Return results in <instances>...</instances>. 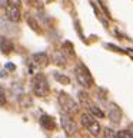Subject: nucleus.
<instances>
[{
  "instance_id": "nucleus-1",
  "label": "nucleus",
  "mask_w": 133,
  "mask_h": 138,
  "mask_svg": "<svg viewBox=\"0 0 133 138\" xmlns=\"http://www.w3.org/2000/svg\"><path fill=\"white\" fill-rule=\"evenodd\" d=\"M31 89H33V94L36 96H39V98H44V96L49 95L50 86L43 73H37V75L33 76V79H31Z\"/></svg>"
},
{
  "instance_id": "nucleus-2",
  "label": "nucleus",
  "mask_w": 133,
  "mask_h": 138,
  "mask_svg": "<svg viewBox=\"0 0 133 138\" xmlns=\"http://www.w3.org/2000/svg\"><path fill=\"white\" fill-rule=\"evenodd\" d=\"M57 101H59V105H60V108H62V111L64 114H67V115H75V114H77L79 105H77V102L69 94L60 92L57 96Z\"/></svg>"
},
{
  "instance_id": "nucleus-3",
  "label": "nucleus",
  "mask_w": 133,
  "mask_h": 138,
  "mask_svg": "<svg viewBox=\"0 0 133 138\" xmlns=\"http://www.w3.org/2000/svg\"><path fill=\"white\" fill-rule=\"evenodd\" d=\"M80 122H82V125H83L93 137H99L102 127H100V124H99L97 121L94 120V116L92 115L90 112H83V114L80 115Z\"/></svg>"
},
{
  "instance_id": "nucleus-4",
  "label": "nucleus",
  "mask_w": 133,
  "mask_h": 138,
  "mask_svg": "<svg viewBox=\"0 0 133 138\" xmlns=\"http://www.w3.org/2000/svg\"><path fill=\"white\" fill-rule=\"evenodd\" d=\"M75 75H76V79L79 82L83 88H90L93 86V76L90 75L89 69L84 65H77L75 68Z\"/></svg>"
},
{
  "instance_id": "nucleus-5",
  "label": "nucleus",
  "mask_w": 133,
  "mask_h": 138,
  "mask_svg": "<svg viewBox=\"0 0 133 138\" xmlns=\"http://www.w3.org/2000/svg\"><path fill=\"white\" fill-rule=\"evenodd\" d=\"M60 122H62V127L64 129V132L72 137V135H75L77 132V125H76L75 120L72 118V115H67V114H63L62 118H60Z\"/></svg>"
},
{
  "instance_id": "nucleus-6",
  "label": "nucleus",
  "mask_w": 133,
  "mask_h": 138,
  "mask_svg": "<svg viewBox=\"0 0 133 138\" xmlns=\"http://www.w3.org/2000/svg\"><path fill=\"white\" fill-rule=\"evenodd\" d=\"M31 65L36 68H39V69H43L49 65L50 62V58L47 56V53H44V52H39V53H35L31 56Z\"/></svg>"
},
{
  "instance_id": "nucleus-7",
  "label": "nucleus",
  "mask_w": 133,
  "mask_h": 138,
  "mask_svg": "<svg viewBox=\"0 0 133 138\" xmlns=\"http://www.w3.org/2000/svg\"><path fill=\"white\" fill-rule=\"evenodd\" d=\"M5 16L9 19L10 22H19L20 17H22V13H20V9L19 6H13V5H7L5 7Z\"/></svg>"
},
{
  "instance_id": "nucleus-8",
  "label": "nucleus",
  "mask_w": 133,
  "mask_h": 138,
  "mask_svg": "<svg viewBox=\"0 0 133 138\" xmlns=\"http://www.w3.org/2000/svg\"><path fill=\"white\" fill-rule=\"evenodd\" d=\"M107 115H109L110 121H113V122H120V120H122V111L115 104H110L107 107Z\"/></svg>"
},
{
  "instance_id": "nucleus-9",
  "label": "nucleus",
  "mask_w": 133,
  "mask_h": 138,
  "mask_svg": "<svg viewBox=\"0 0 133 138\" xmlns=\"http://www.w3.org/2000/svg\"><path fill=\"white\" fill-rule=\"evenodd\" d=\"M0 50H2V53L10 55L14 50L13 42L10 39H7V37H0Z\"/></svg>"
},
{
  "instance_id": "nucleus-10",
  "label": "nucleus",
  "mask_w": 133,
  "mask_h": 138,
  "mask_svg": "<svg viewBox=\"0 0 133 138\" xmlns=\"http://www.w3.org/2000/svg\"><path fill=\"white\" fill-rule=\"evenodd\" d=\"M40 125H42L44 129H47V131H53V129L56 128L54 120L49 115H42L40 116Z\"/></svg>"
},
{
  "instance_id": "nucleus-11",
  "label": "nucleus",
  "mask_w": 133,
  "mask_h": 138,
  "mask_svg": "<svg viewBox=\"0 0 133 138\" xmlns=\"http://www.w3.org/2000/svg\"><path fill=\"white\" fill-rule=\"evenodd\" d=\"M52 62L59 65V66H64L66 65V56L63 53V50H54L52 55Z\"/></svg>"
},
{
  "instance_id": "nucleus-12",
  "label": "nucleus",
  "mask_w": 133,
  "mask_h": 138,
  "mask_svg": "<svg viewBox=\"0 0 133 138\" xmlns=\"http://www.w3.org/2000/svg\"><path fill=\"white\" fill-rule=\"evenodd\" d=\"M87 108H89V112H90L93 116H97V118H105V112H103L99 107H96V105H93V104H90Z\"/></svg>"
},
{
  "instance_id": "nucleus-13",
  "label": "nucleus",
  "mask_w": 133,
  "mask_h": 138,
  "mask_svg": "<svg viewBox=\"0 0 133 138\" xmlns=\"http://www.w3.org/2000/svg\"><path fill=\"white\" fill-rule=\"evenodd\" d=\"M54 79L57 81L59 84H63V85L70 84V78H69L67 75H63L62 72H54Z\"/></svg>"
},
{
  "instance_id": "nucleus-14",
  "label": "nucleus",
  "mask_w": 133,
  "mask_h": 138,
  "mask_svg": "<svg viewBox=\"0 0 133 138\" xmlns=\"http://www.w3.org/2000/svg\"><path fill=\"white\" fill-rule=\"evenodd\" d=\"M116 138H133V134L129 129H120L119 132H116Z\"/></svg>"
},
{
  "instance_id": "nucleus-15",
  "label": "nucleus",
  "mask_w": 133,
  "mask_h": 138,
  "mask_svg": "<svg viewBox=\"0 0 133 138\" xmlns=\"http://www.w3.org/2000/svg\"><path fill=\"white\" fill-rule=\"evenodd\" d=\"M19 102H20V105H22L23 108H27L31 105V99L27 96V95H22L20 98H19Z\"/></svg>"
},
{
  "instance_id": "nucleus-16",
  "label": "nucleus",
  "mask_w": 133,
  "mask_h": 138,
  "mask_svg": "<svg viewBox=\"0 0 133 138\" xmlns=\"http://www.w3.org/2000/svg\"><path fill=\"white\" fill-rule=\"evenodd\" d=\"M27 25L30 26V29H33L35 32H40V27H39V23L36 22L33 17H27Z\"/></svg>"
},
{
  "instance_id": "nucleus-17",
  "label": "nucleus",
  "mask_w": 133,
  "mask_h": 138,
  "mask_svg": "<svg viewBox=\"0 0 133 138\" xmlns=\"http://www.w3.org/2000/svg\"><path fill=\"white\" fill-rule=\"evenodd\" d=\"M103 134H105V138H116V132H115V129H112V128H105V131H103Z\"/></svg>"
},
{
  "instance_id": "nucleus-18",
  "label": "nucleus",
  "mask_w": 133,
  "mask_h": 138,
  "mask_svg": "<svg viewBox=\"0 0 133 138\" xmlns=\"http://www.w3.org/2000/svg\"><path fill=\"white\" fill-rule=\"evenodd\" d=\"M6 102H7V98H6V92H5V89L0 86V107L6 105Z\"/></svg>"
},
{
  "instance_id": "nucleus-19",
  "label": "nucleus",
  "mask_w": 133,
  "mask_h": 138,
  "mask_svg": "<svg viewBox=\"0 0 133 138\" xmlns=\"http://www.w3.org/2000/svg\"><path fill=\"white\" fill-rule=\"evenodd\" d=\"M62 50H67L70 55H75V50H73V46H72L70 42H64V43H63V49Z\"/></svg>"
},
{
  "instance_id": "nucleus-20",
  "label": "nucleus",
  "mask_w": 133,
  "mask_h": 138,
  "mask_svg": "<svg viewBox=\"0 0 133 138\" xmlns=\"http://www.w3.org/2000/svg\"><path fill=\"white\" fill-rule=\"evenodd\" d=\"M20 2L22 0H7L9 5H13V6H20Z\"/></svg>"
},
{
  "instance_id": "nucleus-21",
  "label": "nucleus",
  "mask_w": 133,
  "mask_h": 138,
  "mask_svg": "<svg viewBox=\"0 0 133 138\" xmlns=\"http://www.w3.org/2000/svg\"><path fill=\"white\" fill-rule=\"evenodd\" d=\"M6 69H10V71H14V65H13V63H7V65H6Z\"/></svg>"
},
{
  "instance_id": "nucleus-22",
  "label": "nucleus",
  "mask_w": 133,
  "mask_h": 138,
  "mask_svg": "<svg viewBox=\"0 0 133 138\" xmlns=\"http://www.w3.org/2000/svg\"><path fill=\"white\" fill-rule=\"evenodd\" d=\"M6 5H7V0H0V7H2V6L6 7Z\"/></svg>"
}]
</instances>
